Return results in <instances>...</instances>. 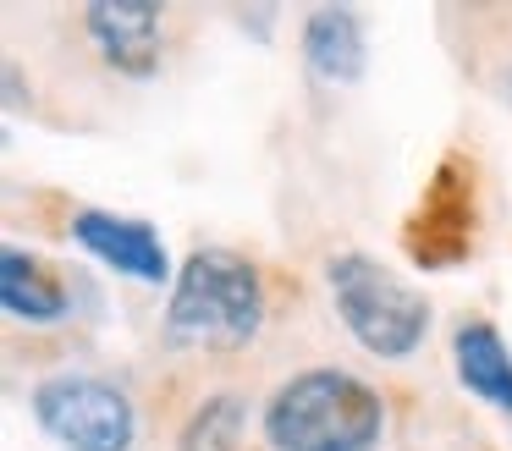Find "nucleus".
Masks as SVG:
<instances>
[{
    "instance_id": "obj_7",
    "label": "nucleus",
    "mask_w": 512,
    "mask_h": 451,
    "mask_svg": "<svg viewBox=\"0 0 512 451\" xmlns=\"http://www.w3.org/2000/svg\"><path fill=\"white\" fill-rule=\"evenodd\" d=\"M89 33L100 55L127 77H149L160 66V6L149 0H100L89 6Z\"/></svg>"
},
{
    "instance_id": "obj_3",
    "label": "nucleus",
    "mask_w": 512,
    "mask_h": 451,
    "mask_svg": "<svg viewBox=\"0 0 512 451\" xmlns=\"http://www.w3.org/2000/svg\"><path fill=\"white\" fill-rule=\"evenodd\" d=\"M325 286H331V297H336L342 325L353 330L375 358H408L424 341V330H430V303H424L397 270L369 259V253H331Z\"/></svg>"
},
{
    "instance_id": "obj_5",
    "label": "nucleus",
    "mask_w": 512,
    "mask_h": 451,
    "mask_svg": "<svg viewBox=\"0 0 512 451\" xmlns=\"http://www.w3.org/2000/svg\"><path fill=\"white\" fill-rule=\"evenodd\" d=\"M468 242H474V171H463V160H446L413 215L408 248L424 270H446L468 253Z\"/></svg>"
},
{
    "instance_id": "obj_11",
    "label": "nucleus",
    "mask_w": 512,
    "mask_h": 451,
    "mask_svg": "<svg viewBox=\"0 0 512 451\" xmlns=\"http://www.w3.org/2000/svg\"><path fill=\"white\" fill-rule=\"evenodd\" d=\"M237 440H243V402H237L232 391H215L210 402L188 418L177 451H237Z\"/></svg>"
},
{
    "instance_id": "obj_2",
    "label": "nucleus",
    "mask_w": 512,
    "mask_h": 451,
    "mask_svg": "<svg viewBox=\"0 0 512 451\" xmlns=\"http://www.w3.org/2000/svg\"><path fill=\"white\" fill-rule=\"evenodd\" d=\"M265 319V286L259 270L232 248H199L177 270L166 308V330L177 341H221L237 347L248 341Z\"/></svg>"
},
{
    "instance_id": "obj_6",
    "label": "nucleus",
    "mask_w": 512,
    "mask_h": 451,
    "mask_svg": "<svg viewBox=\"0 0 512 451\" xmlns=\"http://www.w3.org/2000/svg\"><path fill=\"white\" fill-rule=\"evenodd\" d=\"M72 237L105 259L111 270L133 275V281H149L160 286L171 275V259H166V242L149 220H133V215H105V209H78L72 215Z\"/></svg>"
},
{
    "instance_id": "obj_9",
    "label": "nucleus",
    "mask_w": 512,
    "mask_h": 451,
    "mask_svg": "<svg viewBox=\"0 0 512 451\" xmlns=\"http://www.w3.org/2000/svg\"><path fill=\"white\" fill-rule=\"evenodd\" d=\"M452 363H457V380H463L468 391L485 396L490 407H501V413H512V352H507V341H501L496 325L474 319V325L457 330L452 336Z\"/></svg>"
},
{
    "instance_id": "obj_1",
    "label": "nucleus",
    "mask_w": 512,
    "mask_h": 451,
    "mask_svg": "<svg viewBox=\"0 0 512 451\" xmlns=\"http://www.w3.org/2000/svg\"><path fill=\"white\" fill-rule=\"evenodd\" d=\"M380 429V396L347 369L292 374L265 407V440L276 451H375Z\"/></svg>"
},
{
    "instance_id": "obj_8",
    "label": "nucleus",
    "mask_w": 512,
    "mask_h": 451,
    "mask_svg": "<svg viewBox=\"0 0 512 451\" xmlns=\"http://www.w3.org/2000/svg\"><path fill=\"white\" fill-rule=\"evenodd\" d=\"M303 61L331 83H353L364 72V22L353 6H320L303 22Z\"/></svg>"
},
{
    "instance_id": "obj_12",
    "label": "nucleus",
    "mask_w": 512,
    "mask_h": 451,
    "mask_svg": "<svg viewBox=\"0 0 512 451\" xmlns=\"http://www.w3.org/2000/svg\"><path fill=\"white\" fill-rule=\"evenodd\" d=\"M507 94H512V88H507Z\"/></svg>"
},
{
    "instance_id": "obj_4",
    "label": "nucleus",
    "mask_w": 512,
    "mask_h": 451,
    "mask_svg": "<svg viewBox=\"0 0 512 451\" xmlns=\"http://www.w3.org/2000/svg\"><path fill=\"white\" fill-rule=\"evenodd\" d=\"M34 418L67 451H133L138 418L116 385L94 374H56L34 385Z\"/></svg>"
},
{
    "instance_id": "obj_10",
    "label": "nucleus",
    "mask_w": 512,
    "mask_h": 451,
    "mask_svg": "<svg viewBox=\"0 0 512 451\" xmlns=\"http://www.w3.org/2000/svg\"><path fill=\"white\" fill-rule=\"evenodd\" d=\"M0 297H6V308L17 319H34V325H56L67 314V286H61V275L39 253H23V248L0 253Z\"/></svg>"
}]
</instances>
